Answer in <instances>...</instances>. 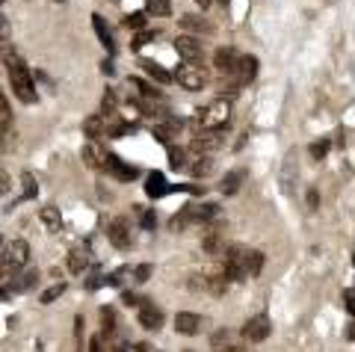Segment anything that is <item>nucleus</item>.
<instances>
[{"mask_svg":"<svg viewBox=\"0 0 355 352\" xmlns=\"http://www.w3.org/2000/svg\"><path fill=\"white\" fill-rule=\"evenodd\" d=\"M6 74H9V83H12V92L18 101H24V104H36V80H33V74L30 69L24 65V60L18 57V53H9L6 57Z\"/></svg>","mask_w":355,"mask_h":352,"instance_id":"f257e3e1","label":"nucleus"},{"mask_svg":"<svg viewBox=\"0 0 355 352\" xmlns=\"http://www.w3.org/2000/svg\"><path fill=\"white\" fill-rule=\"evenodd\" d=\"M187 284H190L193 293H207V296H214V299H222L225 290H228V284H231V279L225 276V267L216 263V267H205V270L193 272Z\"/></svg>","mask_w":355,"mask_h":352,"instance_id":"f03ea898","label":"nucleus"},{"mask_svg":"<svg viewBox=\"0 0 355 352\" xmlns=\"http://www.w3.org/2000/svg\"><path fill=\"white\" fill-rule=\"evenodd\" d=\"M219 216V207L216 204H202V202H190V204H184L181 211H178L172 216V231H184L187 225H207V222H214V219Z\"/></svg>","mask_w":355,"mask_h":352,"instance_id":"7ed1b4c3","label":"nucleus"},{"mask_svg":"<svg viewBox=\"0 0 355 352\" xmlns=\"http://www.w3.org/2000/svg\"><path fill=\"white\" fill-rule=\"evenodd\" d=\"M228 116H231L228 98H216V101H210L207 107H202V109L196 113V125H198V130L225 127V125H228Z\"/></svg>","mask_w":355,"mask_h":352,"instance_id":"20e7f679","label":"nucleus"},{"mask_svg":"<svg viewBox=\"0 0 355 352\" xmlns=\"http://www.w3.org/2000/svg\"><path fill=\"white\" fill-rule=\"evenodd\" d=\"M172 193H198V186H190V184H169L166 181V175L163 172H151L148 178H146V195L151 202H157V199H163V195H172Z\"/></svg>","mask_w":355,"mask_h":352,"instance_id":"39448f33","label":"nucleus"},{"mask_svg":"<svg viewBox=\"0 0 355 352\" xmlns=\"http://www.w3.org/2000/svg\"><path fill=\"white\" fill-rule=\"evenodd\" d=\"M175 80L181 83L187 92H202L205 86L210 83L207 80V71L202 69V62H181L175 69Z\"/></svg>","mask_w":355,"mask_h":352,"instance_id":"423d86ee","label":"nucleus"},{"mask_svg":"<svg viewBox=\"0 0 355 352\" xmlns=\"http://www.w3.org/2000/svg\"><path fill=\"white\" fill-rule=\"evenodd\" d=\"M222 139H225V127H207V130H196V137L190 139V151L198 154V157H205V154L216 151L222 146Z\"/></svg>","mask_w":355,"mask_h":352,"instance_id":"0eeeda50","label":"nucleus"},{"mask_svg":"<svg viewBox=\"0 0 355 352\" xmlns=\"http://www.w3.org/2000/svg\"><path fill=\"white\" fill-rule=\"evenodd\" d=\"M30 261V246L27 240H12V243L3 246V272H15L24 267V263Z\"/></svg>","mask_w":355,"mask_h":352,"instance_id":"6e6552de","label":"nucleus"},{"mask_svg":"<svg viewBox=\"0 0 355 352\" xmlns=\"http://www.w3.org/2000/svg\"><path fill=\"white\" fill-rule=\"evenodd\" d=\"M104 169H107L110 178H116V181H121V184H128V181H133V178L139 175L137 166L125 163V160H121L119 154H113V151H107V154H104Z\"/></svg>","mask_w":355,"mask_h":352,"instance_id":"1a4fd4ad","label":"nucleus"},{"mask_svg":"<svg viewBox=\"0 0 355 352\" xmlns=\"http://www.w3.org/2000/svg\"><path fill=\"white\" fill-rule=\"evenodd\" d=\"M107 240H110V243H113L116 249H130V243H133L130 219H128V216H116L113 222L107 225Z\"/></svg>","mask_w":355,"mask_h":352,"instance_id":"9d476101","label":"nucleus"},{"mask_svg":"<svg viewBox=\"0 0 355 352\" xmlns=\"http://www.w3.org/2000/svg\"><path fill=\"white\" fill-rule=\"evenodd\" d=\"M272 332V323L266 314H254L252 320L243 326V340H249V344H261V340H266Z\"/></svg>","mask_w":355,"mask_h":352,"instance_id":"9b49d317","label":"nucleus"},{"mask_svg":"<svg viewBox=\"0 0 355 352\" xmlns=\"http://www.w3.org/2000/svg\"><path fill=\"white\" fill-rule=\"evenodd\" d=\"M175 51H178V57H181L184 62H202L205 60L202 39H196V36H178L175 39Z\"/></svg>","mask_w":355,"mask_h":352,"instance_id":"f8f14e48","label":"nucleus"},{"mask_svg":"<svg viewBox=\"0 0 355 352\" xmlns=\"http://www.w3.org/2000/svg\"><path fill=\"white\" fill-rule=\"evenodd\" d=\"M137 320H139V326L146 328V332H157V328L163 326V314H160V308L154 305L151 299H142Z\"/></svg>","mask_w":355,"mask_h":352,"instance_id":"ddd939ff","label":"nucleus"},{"mask_svg":"<svg viewBox=\"0 0 355 352\" xmlns=\"http://www.w3.org/2000/svg\"><path fill=\"white\" fill-rule=\"evenodd\" d=\"M89 267H92V249H89V243H77L69 252V270L74 276H83Z\"/></svg>","mask_w":355,"mask_h":352,"instance_id":"4468645a","label":"nucleus"},{"mask_svg":"<svg viewBox=\"0 0 355 352\" xmlns=\"http://www.w3.org/2000/svg\"><path fill=\"white\" fill-rule=\"evenodd\" d=\"M202 317L198 314H193V311H181L175 317V328H178V335H187V337H193V335H198L202 332Z\"/></svg>","mask_w":355,"mask_h":352,"instance_id":"2eb2a0df","label":"nucleus"},{"mask_svg":"<svg viewBox=\"0 0 355 352\" xmlns=\"http://www.w3.org/2000/svg\"><path fill=\"white\" fill-rule=\"evenodd\" d=\"M214 65H216L222 74H237V69H240L237 51H234V48H219V51L214 53Z\"/></svg>","mask_w":355,"mask_h":352,"instance_id":"dca6fc26","label":"nucleus"},{"mask_svg":"<svg viewBox=\"0 0 355 352\" xmlns=\"http://www.w3.org/2000/svg\"><path fill=\"white\" fill-rule=\"evenodd\" d=\"M36 281H39V270H27V272H21L18 279H12V288H9V284L3 288V299L9 296V290H12V293H27V290H33V288H36Z\"/></svg>","mask_w":355,"mask_h":352,"instance_id":"f3484780","label":"nucleus"},{"mask_svg":"<svg viewBox=\"0 0 355 352\" xmlns=\"http://www.w3.org/2000/svg\"><path fill=\"white\" fill-rule=\"evenodd\" d=\"M92 27H95V33H98V42L107 48V53L113 57L116 53V39H113V33H110V27H107V21L101 18V15H92Z\"/></svg>","mask_w":355,"mask_h":352,"instance_id":"a211bd4d","label":"nucleus"},{"mask_svg":"<svg viewBox=\"0 0 355 352\" xmlns=\"http://www.w3.org/2000/svg\"><path fill=\"white\" fill-rule=\"evenodd\" d=\"M39 219H42V225L48 228L51 234H57V231H62V216H60V207L44 204L42 211H39Z\"/></svg>","mask_w":355,"mask_h":352,"instance_id":"6ab92c4d","label":"nucleus"},{"mask_svg":"<svg viewBox=\"0 0 355 352\" xmlns=\"http://www.w3.org/2000/svg\"><path fill=\"white\" fill-rule=\"evenodd\" d=\"M181 27L184 30H193L196 36H202V33H205V36H210V33H214V24H210L207 18H198V15H184L181 18Z\"/></svg>","mask_w":355,"mask_h":352,"instance_id":"aec40b11","label":"nucleus"},{"mask_svg":"<svg viewBox=\"0 0 355 352\" xmlns=\"http://www.w3.org/2000/svg\"><path fill=\"white\" fill-rule=\"evenodd\" d=\"M261 270H263V252L261 249H249V255H246V276L258 279Z\"/></svg>","mask_w":355,"mask_h":352,"instance_id":"412c9836","label":"nucleus"},{"mask_svg":"<svg viewBox=\"0 0 355 352\" xmlns=\"http://www.w3.org/2000/svg\"><path fill=\"white\" fill-rule=\"evenodd\" d=\"M254 74H258V60L254 57H240V69H237L240 83H252Z\"/></svg>","mask_w":355,"mask_h":352,"instance_id":"4be33fe9","label":"nucleus"},{"mask_svg":"<svg viewBox=\"0 0 355 352\" xmlns=\"http://www.w3.org/2000/svg\"><path fill=\"white\" fill-rule=\"evenodd\" d=\"M142 69H146V74L148 77H154L157 83H172V71H166L163 65H157V62H151V60H142Z\"/></svg>","mask_w":355,"mask_h":352,"instance_id":"5701e85b","label":"nucleus"},{"mask_svg":"<svg viewBox=\"0 0 355 352\" xmlns=\"http://www.w3.org/2000/svg\"><path fill=\"white\" fill-rule=\"evenodd\" d=\"M83 163H86V166L89 169H104V154L101 151H98L95 146H92V142H89V146H83Z\"/></svg>","mask_w":355,"mask_h":352,"instance_id":"b1692460","label":"nucleus"},{"mask_svg":"<svg viewBox=\"0 0 355 352\" xmlns=\"http://www.w3.org/2000/svg\"><path fill=\"white\" fill-rule=\"evenodd\" d=\"M130 83L137 86V92H139V95H146L148 101H163V92L157 89V86H151V83H146V80H139V77H130Z\"/></svg>","mask_w":355,"mask_h":352,"instance_id":"393cba45","label":"nucleus"},{"mask_svg":"<svg viewBox=\"0 0 355 352\" xmlns=\"http://www.w3.org/2000/svg\"><path fill=\"white\" fill-rule=\"evenodd\" d=\"M240 184H243V172L237 169V172H228L225 175V181L219 184V190H222V195H234L240 190Z\"/></svg>","mask_w":355,"mask_h":352,"instance_id":"a878e982","label":"nucleus"},{"mask_svg":"<svg viewBox=\"0 0 355 352\" xmlns=\"http://www.w3.org/2000/svg\"><path fill=\"white\" fill-rule=\"evenodd\" d=\"M146 12L157 18L172 15V0H146Z\"/></svg>","mask_w":355,"mask_h":352,"instance_id":"bb28decb","label":"nucleus"},{"mask_svg":"<svg viewBox=\"0 0 355 352\" xmlns=\"http://www.w3.org/2000/svg\"><path fill=\"white\" fill-rule=\"evenodd\" d=\"M101 130H104V116H89L83 122V134L89 139H98V137H101Z\"/></svg>","mask_w":355,"mask_h":352,"instance_id":"cd10ccee","label":"nucleus"},{"mask_svg":"<svg viewBox=\"0 0 355 352\" xmlns=\"http://www.w3.org/2000/svg\"><path fill=\"white\" fill-rule=\"evenodd\" d=\"M299 172V166H296V157L291 154V157L284 160V169H282V186H284V193H291V184H293V175Z\"/></svg>","mask_w":355,"mask_h":352,"instance_id":"c85d7f7f","label":"nucleus"},{"mask_svg":"<svg viewBox=\"0 0 355 352\" xmlns=\"http://www.w3.org/2000/svg\"><path fill=\"white\" fill-rule=\"evenodd\" d=\"M169 166H172V169H184V166H187V151H184V148L169 146Z\"/></svg>","mask_w":355,"mask_h":352,"instance_id":"c756f323","label":"nucleus"},{"mask_svg":"<svg viewBox=\"0 0 355 352\" xmlns=\"http://www.w3.org/2000/svg\"><path fill=\"white\" fill-rule=\"evenodd\" d=\"M21 181H24V195H21V202H30V199H36L39 186H36V181H33V175H30V172H24V175H21Z\"/></svg>","mask_w":355,"mask_h":352,"instance_id":"7c9ffc66","label":"nucleus"},{"mask_svg":"<svg viewBox=\"0 0 355 352\" xmlns=\"http://www.w3.org/2000/svg\"><path fill=\"white\" fill-rule=\"evenodd\" d=\"M113 113H116V92L104 89V95H101V116H113Z\"/></svg>","mask_w":355,"mask_h":352,"instance_id":"2f4dec72","label":"nucleus"},{"mask_svg":"<svg viewBox=\"0 0 355 352\" xmlns=\"http://www.w3.org/2000/svg\"><path fill=\"white\" fill-rule=\"evenodd\" d=\"M0 125H3V137H9V130H12V116H9L6 98H0Z\"/></svg>","mask_w":355,"mask_h":352,"instance_id":"473e14b6","label":"nucleus"},{"mask_svg":"<svg viewBox=\"0 0 355 352\" xmlns=\"http://www.w3.org/2000/svg\"><path fill=\"white\" fill-rule=\"evenodd\" d=\"M210 169H214V160H210V154H205V157L193 166V178H205V175H207Z\"/></svg>","mask_w":355,"mask_h":352,"instance_id":"72a5a7b5","label":"nucleus"},{"mask_svg":"<svg viewBox=\"0 0 355 352\" xmlns=\"http://www.w3.org/2000/svg\"><path fill=\"white\" fill-rule=\"evenodd\" d=\"M329 148H331V142H329V139H320V142H314V146H311V157H314V160H323L326 154H329Z\"/></svg>","mask_w":355,"mask_h":352,"instance_id":"f704fd0d","label":"nucleus"},{"mask_svg":"<svg viewBox=\"0 0 355 352\" xmlns=\"http://www.w3.org/2000/svg\"><path fill=\"white\" fill-rule=\"evenodd\" d=\"M139 225L146 231H154V228H157V213H154V211H139Z\"/></svg>","mask_w":355,"mask_h":352,"instance_id":"c9c22d12","label":"nucleus"},{"mask_svg":"<svg viewBox=\"0 0 355 352\" xmlns=\"http://www.w3.org/2000/svg\"><path fill=\"white\" fill-rule=\"evenodd\" d=\"M62 293H65V284H62V281H60V284H53L51 290H44V296H42V305H51L53 299H60Z\"/></svg>","mask_w":355,"mask_h":352,"instance_id":"e433bc0d","label":"nucleus"},{"mask_svg":"<svg viewBox=\"0 0 355 352\" xmlns=\"http://www.w3.org/2000/svg\"><path fill=\"white\" fill-rule=\"evenodd\" d=\"M101 317H104V320H101V326H104V332H113V328H116V311H113V308H101Z\"/></svg>","mask_w":355,"mask_h":352,"instance_id":"4c0bfd02","label":"nucleus"},{"mask_svg":"<svg viewBox=\"0 0 355 352\" xmlns=\"http://www.w3.org/2000/svg\"><path fill=\"white\" fill-rule=\"evenodd\" d=\"M125 27H133V30H139V27H146V12H133L125 18Z\"/></svg>","mask_w":355,"mask_h":352,"instance_id":"58836bf2","label":"nucleus"},{"mask_svg":"<svg viewBox=\"0 0 355 352\" xmlns=\"http://www.w3.org/2000/svg\"><path fill=\"white\" fill-rule=\"evenodd\" d=\"M343 308L349 311V317H355V288L343 290Z\"/></svg>","mask_w":355,"mask_h":352,"instance_id":"ea45409f","label":"nucleus"},{"mask_svg":"<svg viewBox=\"0 0 355 352\" xmlns=\"http://www.w3.org/2000/svg\"><path fill=\"white\" fill-rule=\"evenodd\" d=\"M148 276H151V263H139V267L133 270V279L137 281H148Z\"/></svg>","mask_w":355,"mask_h":352,"instance_id":"a19ab883","label":"nucleus"},{"mask_svg":"<svg viewBox=\"0 0 355 352\" xmlns=\"http://www.w3.org/2000/svg\"><path fill=\"white\" fill-rule=\"evenodd\" d=\"M154 36H157V33H139V36L133 39V48H142L146 42H154Z\"/></svg>","mask_w":355,"mask_h":352,"instance_id":"79ce46f5","label":"nucleus"},{"mask_svg":"<svg viewBox=\"0 0 355 352\" xmlns=\"http://www.w3.org/2000/svg\"><path fill=\"white\" fill-rule=\"evenodd\" d=\"M121 302H125V305H133V308H139V305H142V296H137V293H125V296H121Z\"/></svg>","mask_w":355,"mask_h":352,"instance_id":"37998d69","label":"nucleus"},{"mask_svg":"<svg viewBox=\"0 0 355 352\" xmlns=\"http://www.w3.org/2000/svg\"><path fill=\"white\" fill-rule=\"evenodd\" d=\"M317 204H320V195H317L314 186H311L308 190V211H317Z\"/></svg>","mask_w":355,"mask_h":352,"instance_id":"c03bdc74","label":"nucleus"},{"mask_svg":"<svg viewBox=\"0 0 355 352\" xmlns=\"http://www.w3.org/2000/svg\"><path fill=\"white\" fill-rule=\"evenodd\" d=\"M133 130H137L133 125H119V127L113 130V137H125V134H133Z\"/></svg>","mask_w":355,"mask_h":352,"instance_id":"a18cd8bd","label":"nucleus"},{"mask_svg":"<svg viewBox=\"0 0 355 352\" xmlns=\"http://www.w3.org/2000/svg\"><path fill=\"white\" fill-rule=\"evenodd\" d=\"M89 352H101V337H92V340H89Z\"/></svg>","mask_w":355,"mask_h":352,"instance_id":"49530a36","label":"nucleus"},{"mask_svg":"<svg viewBox=\"0 0 355 352\" xmlns=\"http://www.w3.org/2000/svg\"><path fill=\"white\" fill-rule=\"evenodd\" d=\"M228 337V332H222V328H219V332L214 335V346H222V340H225Z\"/></svg>","mask_w":355,"mask_h":352,"instance_id":"de8ad7c7","label":"nucleus"},{"mask_svg":"<svg viewBox=\"0 0 355 352\" xmlns=\"http://www.w3.org/2000/svg\"><path fill=\"white\" fill-rule=\"evenodd\" d=\"M347 337L352 340V344H355V317H352V323L347 326Z\"/></svg>","mask_w":355,"mask_h":352,"instance_id":"09e8293b","label":"nucleus"},{"mask_svg":"<svg viewBox=\"0 0 355 352\" xmlns=\"http://www.w3.org/2000/svg\"><path fill=\"white\" fill-rule=\"evenodd\" d=\"M219 352H249V349H243V346H225V349H219Z\"/></svg>","mask_w":355,"mask_h":352,"instance_id":"8fccbe9b","label":"nucleus"},{"mask_svg":"<svg viewBox=\"0 0 355 352\" xmlns=\"http://www.w3.org/2000/svg\"><path fill=\"white\" fill-rule=\"evenodd\" d=\"M196 3H198V6H202V9H207L210 3H214V0H196Z\"/></svg>","mask_w":355,"mask_h":352,"instance_id":"3c124183","label":"nucleus"},{"mask_svg":"<svg viewBox=\"0 0 355 352\" xmlns=\"http://www.w3.org/2000/svg\"><path fill=\"white\" fill-rule=\"evenodd\" d=\"M137 352H154L151 346H137Z\"/></svg>","mask_w":355,"mask_h":352,"instance_id":"603ef678","label":"nucleus"},{"mask_svg":"<svg viewBox=\"0 0 355 352\" xmlns=\"http://www.w3.org/2000/svg\"><path fill=\"white\" fill-rule=\"evenodd\" d=\"M219 3H222V6H228V3H231V0H219Z\"/></svg>","mask_w":355,"mask_h":352,"instance_id":"864d4df0","label":"nucleus"},{"mask_svg":"<svg viewBox=\"0 0 355 352\" xmlns=\"http://www.w3.org/2000/svg\"><path fill=\"white\" fill-rule=\"evenodd\" d=\"M352 263H355V252H352Z\"/></svg>","mask_w":355,"mask_h":352,"instance_id":"5fc2aeb1","label":"nucleus"},{"mask_svg":"<svg viewBox=\"0 0 355 352\" xmlns=\"http://www.w3.org/2000/svg\"><path fill=\"white\" fill-rule=\"evenodd\" d=\"M116 352H125V349H121V346H119V349H116Z\"/></svg>","mask_w":355,"mask_h":352,"instance_id":"6e6d98bb","label":"nucleus"},{"mask_svg":"<svg viewBox=\"0 0 355 352\" xmlns=\"http://www.w3.org/2000/svg\"><path fill=\"white\" fill-rule=\"evenodd\" d=\"M57 3H62V0H57Z\"/></svg>","mask_w":355,"mask_h":352,"instance_id":"4d7b16f0","label":"nucleus"}]
</instances>
